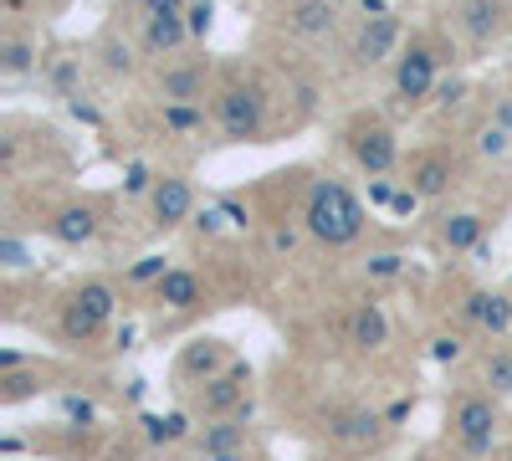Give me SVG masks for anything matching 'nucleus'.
<instances>
[{"label": "nucleus", "mask_w": 512, "mask_h": 461, "mask_svg": "<svg viewBox=\"0 0 512 461\" xmlns=\"http://www.w3.org/2000/svg\"><path fill=\"white\" fill-rule=\"evenodd\" d=\"M446 67H456V36H451V26H420V31H410L400 57H395V67H390L395 113L431 108Z\"/></svg>", "instance_id": "nucleus-1"}, {"label": "nucleus", "mask_w": 512, "mask_h": 461, "mask_svg": "<svg viewBox=\"0 0 512 461\" xmlns=\"http://www.w3.org/2000/svg\"><path fill=\"white\" fill-rule=\"evenodd\" d=\"M210 123H216L221 144H267L272 129V88L262 77H251L241 67L216 77L210 93Z\"/></svg>", "instance_id": "nucleus-2"}, {"label": "nucleus", "mask_w": 512, "mask_h": 461, "mask_svg": "<svg viewBox=\"0 0 512 461\" xmlns=\"http://www.w3.org/2000/svg\"><path fill=\"white\" fill-rule=\"evenodd\" d=\"M297 221L308 226V236L328 251H349L364 241L369 231V211H364V200L338 180V175H318L308 180L303 190V211H297Z\"/></svg>", "instance_id": "nucleus-3"}, {"label": "nucleus", "mask_w": 512, "mask_h": 461, "mask_svg": "<svg viewBox=\"0 0 512 461\" xmlns=\"http://www.w3.org/2000/svg\"><path fill=\"white\" fill-rule=\"evenodd\" d=\"M338 149L349 154V164H354L364 180L400 175V164H405L395 118H390V113H379V108H359V113L344 123V129H338Z\"/></svg>", "instance_id": "nucleus-4"}, {"label": "nucleus", "mask_w": 512, "mask_h": 461, "mask_svg": "<svg viewBox=\"0 0 512 461\" xmlns=\"http://www.w3.org/2000/svg\"><path fill=\"white\" fill-rule=\"evenodd\" d=\"M446 436L456 441L461 456H492L497 436H502V400L492 390H456L446 400Z\"/></svg>", "instance_id": "nucleus-5"}, {"label": "nucleus", "mask_w": 512, "mask_h": 461, "mask_svg": "<svg viewBox=\"0 0 512 461\" xmlns=\"http://www.w3.org/2000/svg\"><path fill=\"white\" fill-rule=\"evenodd\" d=\"M113 313H118V287L108 277H82L62 298V313H57L62 344H93L98 333L113 323Z\"/></svg>", "instance_id": "nucleus-6"}, {"label": "nucleus", "mask_w": 512, "mask_h": 461, "mask_svg": "<svg viewBox=\"0 0 512 461\" xmlns=\"http://www.w3.org/2000/svg\"><path fill=\"white\" fill-rule=\"evenodd\" d=\"M400 180L425 200V205H436V200H451L456 185L466 180V159L456 144H415L400 164Z\"/></svg>", "instance_id": "nucleus-7"}, {"label": "nucleus", "mask_w": 512, "mask_h": 461, "mask_svg": "<svg viewBox=\"0 0 512 461\" xmlns=\"http://www.w3.org/2000/svg\"><path fill=\"white\" fill-rule=\"evenodd\" d=\"M446 26H451V36L461 41V47L492 52L497 41L512 36V0H451Z\"/></svg>", "instance_id": "nucleus-8"}, {"label": "nucleus", "mask_w": 512, "mask_h": 461, "mask_svg": "<svg viewBox=\"0 0 512 461\" xmlns=\"http://www.w3.org/2000/svg\"><path fill=\"white\" fill-rule=\"evenodd\" d=\"M216 67H210L205 57H164L154 72H149V93L154 103H205L210 93H216Z\"/></svg>", "instance_id": "nucleus-9"}, {"label": "nucleus", "mask_w": 512, "mask_h": 461, "mask_svg": "<svg viewBox=\"0 0 512 461\" xmlns=\"http://www.w3.org/2000/svg\"><path fill=\"white\" fill-rule=\"evenodd\" d=\"M405 21L400 11H384V16H359L354 36H349V67L354 72H379V67H395L400 47H405Z\"/></svg>", "instance_id": "nucleus-10"}, {"label": "nucleus", "mask_w": 512, "mask_h": 461, "mask_svg": "<svg viewBox=\"0 0 512 461\" xmlns=\"http://www.w3.org/2000/svg\"><path fill=\"white\" fill-rule=\"evenodd\" d=\"M144 216H149V231L169 236V231H185L195 216H200V195H195V180L185 170H159L149 200H144Z\"/></svg>", "instance_id": "nucleus-11"}, {"label": "nucleus", "mask_w": 512, "mask_h": 461, "mask_svg": "<svg viewBox=\"0 0 512 461\" xmlns=\"http://www.w3.org/2000/svg\"><path fill=\"white\" fill-rule=\"evenodd\" d=\"M41 231H47V241H57L67 251H82V246H93L103 236V205L93 195L62 200V205H52V211L41 216Z\"/></svg>", "instance_id": "nucleus-12"}, {"label": "nucleus", "mask_w": 512, "mask_h": 461, "mask_svg": "<svg viewBox=\"0 0 512 461\" xmlns=\"http://www.w3.org/2000/svg\"><path fill=\"white\" fill-rule=\"evenodd\" d=\"M461 328L482 333V339H507L512 333V287H466L456 303Z\"/></svg>", "instance_id": "nucleus-13"}, {"label": "nucleus", "mask_w": 512, "mask_h": 461, "mask_svg": "<svg viewBox=\"0 0 512 461\" xmlns=\"http://www.w3.org/2000/svg\"><path fill=\"white\" fill-rule=\"evenodd\" d=\"M41 62H47L41 31L26 26V16H6V31H0V77H6V82L41 77Z\"/></svg>", "instance_id": "nucleus-14"}, {"label": "nucleus", "mask_w": 512, "mask_h": 461, "mask_svg": "<svg viewBox=\"0 0 512 461\" xmlns=\"http://www.w3.org/2000/svg\"><path fill=\"white\" fill-rule=\"evenodd\" d=\"M236 410H251V364L246 359H236L216 380L195 385V415L216 421V415H236Z\"/></svg>", "instance_id": "nucleus-15"}, {"label": "nucleus", "mask_w": 512, "mask_h": 461, "mask_svg": "<svg viewBox=\"0 0 512 461\" xmlns=\"http://www.w3.org/2000/svg\"><path fill=\"white\" fill-rule=\"evenodd\" d=\"M149 292H154V303L164 313H200V308H210V282L195 267H185V262H175Z\"/></svg>", "instance_id": "nucleus-16"}, {"label": "nucleus", "mask_w": 512, "mask_h": 461, "mask_svg": "<svg viewBox=\"0 0 512 461\" xmlns=\"http://www.w3.org/2000/svg\"><path fill=\"white\" fill-rule=\"evenodd\" d=\"M487 241V216L477 205H456V211H441L436 216V246L446 257H466V251H482Z\"/></svg>", "instance_id": "nucleus-17"}, {"label": "nucleus", "mask_w": 512, "mask_h": 461, "mask_svg": "<svg viewBox=\"0 0 512 461\" xmlns=\"http://www.w3.org/2000/svg\"><path fill=\"white\" fill-rule=\"evenodd\" d=\"M231 364H236V349L226 339H195L175 359V380L180 385H205V380H216V374H226Z\"/></svg>", "instance_id": "nucleus-18"}, {"label": "nucleus", "mask_w": 512, "mask_h": 461, "mask_svg": "<svg viewBox=\"0 0 512 461\" xmlns=\"http://www.w3.org/2000/svg\"><path fill=\"white\" fill-rule=\"evenodd\" d=\"M338 0H287L282 6V26L297 36V41H308V47H318V41H333L338 31Z\"/></svg>", "instance_id": "nucleus-19"}, {"label": "nucleus", "mask_w": 512, "mask_h": 461, "mask_svg": "<svg viewBox=\"0 0 512 461\" xmlns=\"http://www.w3.org/2000/svg\"><path fill=\"white\" fill-rule=\"evenodd\" d=\"M190 47H195V36H190L185 11H175V16H144V21H139V52H144L149 62L180 57V52H190Z\"/></svg>", "instance_id": "nucleus-20"}, {"label": "nucleus", "mask_w": 512, "mask_h": 461, "mask_svg": "<svg viewBox=\"0 0 512 461\" xmlns=\"http://www.w3.org/2000/svg\"><path fill=\"white\" fill-rule=\"evenodd\" d=\"M93 67L108 77V82H134L144 72V52H139V41H128L118 36V26H108L98 41H93Z\"/></svg>", "instance_id": "nucleus-21"}, {"label": "nucleus", "mask_w": 512, "mask_h": 461, "mask_svg": "<svg viewBox=\"0 0 512 461\" xmlns=\"http://www.w3.org/2000/svg\"><path fill=\"white\" fill-rule=\"evenodd\" d=\"M246 441H251V410L216 415V421H205V431H195V451H200V461L221 456V451H246Z\"/></svg>", "instance_id": "nucleus-22"}, {"label": "nucleus", "mask_w": 512, "mask_h": 461, "mask_svg": "<svg viewBox=\"0 0 512 461\" xmlns=\"http://www.w3.org/2000/svg\"><path fill=\"white\" fill-rule=\"evenodd\" d=\"M349 344L354 349H369V354L390 344V313H384L374 298L354 303V313H349Z\"/></svg>", "instance_id": "nucleus-23"}, {"label": "nucleus", "mask_w": 512, "mask_h": 461, "mask_svg": "<svg viewBox=\"0 0 512 461\" xmlns=\"http://www.w3.org/2000/svg\"><path fill=\"white\" fill-rule=\"evenodd\" d=\"M154 123L169 139H195L210 123V103H154Z\"/></svg>", "instance_id": "nucleus-24"}, {"label": "nucleus", "mask_w": 512, "mask_h": 461, "mask_svg": "<svg viewBox=\"0 0 512 461\" xmlns=\"http://www.w3.org/2000/svg\"><path fill=\"white\" fill-rule=\"evenodd\" d=\"M477 385L492 390L497 400H512V344L497 339L477 354Z\"/></svg>", "instance_id": "nucleus-25"}, {"label": "nucleus", "mask_w": 512, "mask_h": 461, "mask_svg": "<svg viewBox=\"0 0 512 461\" xmlns=\"http://www.w3.org/2000/svg\"><path fill=\"white\" fill-rule=\"evenodd\" d=\"M466 149H472L482 164H507V159H512V134L502 129L497 118L482 113V118L472 123V139H466Z\"/></svg>", "instance_id": "nucleus-26"}, {"label": "nucleus", "mask_w": 512, "mask_h": 461, "mask_svg": "<svg viewBox=\"0 0 512 461\" xmlns=\"http://www.w3.org/2000/svg\"><path fill=\"white\" fill-rule=\"evenodd\" d=\"M379 426H384V415H374V410H344V415H333L328 436H333L338 446H369Z\"/></svg>", "instance_id": "nucleus-27"}, {"label": "nucleus", "mask_w": 512, "mask_h": 461, "mask_svg": "<svg viewBox=\"0 0 512 461\" xmlns=\"http://www.w3.org/2000/svg\"><path fill=\"white\" fill-rule=\"evenodd\" d=\"M41 82L67 103L72 93H82V57L77 52H57V57H47L41 62Z\"/></svg>", "instance_id": "nucleus-28"}, {"label": "nucleus", "mask_w": 512, "mask_h": 461, "mask_svg": "<svg viewBox=\"0 0 512 461\" xmlns=\"http://www.w3.org/2000/svg\"><path fill=\"white\" fill-rule=\"evenodd\" d=\"M52 380H47V374H41V364L31 369H11V374H0V405H6V410H16V405H26L31 395H41V390H47Z\"/></svg>", "instance_id": "nucleus-29"}, {"label": "nucleus", "mask_w": 512, "mask_h": 461, "mask_svg": "<svg viewBox=\"0 0 512 461\" xmlns=\"http://www.w3.org/2000/svg\"><path fill=\"white\" fill-rule=\"evenodd\" d=\"M405 251H395V246H379V251H369V257L359 262V277L374 287V282H395V277H405Z\"/></svg>", "instance_id": "nucleus-30"}, {"label": "nucleus", "mask_w": 512, "mask_h": 461, "mask_svg": "<svg viewBox=\"0 0 512 461\" xmlns=\"http://www.w3.org/2000/svg\"><path fill=\"white\" fill-rule=\"evenodd\" d=\"M149 441L154 446H180L185 436H195V426H190V415L185 410H169V415H149Z\"/></svg>", "instance_id": "nucleus-31"}, {"label": "nucleus", "mask_w": 512, "mask_h": 461, "mask_svg": "<svg viewBox=\"0 0 512 461\" xmlns=\"http://www.w3.org/2000/svg\"><path fill=\"white\" fill-rule=\"evenodd\" d=\"M303 236H308L303 221H272V226H267V257H272V262L292 257V251L303 246Z\"/></svg>", "instance_id": "nucleus-32"}, {"label": "nucleus", "mask_w": 512, "mask_h": 461, "mask_svg": "<svg viewBox=\"0 0 512 461\" xmlns=\"http://www.w3.org/2000/svg\"><path fill=\"white\" fill-rule=\"evenodd\" d=\"M466 98H472V82H466L461 72H446L441 88H436V98H431V108H436V113H461Z\"/></svg>", "instance_id": "nucleus-33"}, {"label": "nucleus", "mask_w": 512, "mask_h": 461, "mask_svg": "<svg viewBox=\"0 0 512 461\" xmlns=\"http://www.w3.org/2000/svg\"><path fill=\"white\" fill-rule=\"evenodd\" d=\"M154 180H159L154 164H144V159H128V164H123V200H149Z\"/></svg>", "instance_id": "nucleus-34"}, {"label": "nucleus", "mask_w": 512, "mask_h": 461, "mask_svg": "<svg viewBox=\"0 0 512 461\" xmlns=\"http://www.w3.org/2000/svg\"><path fill=\"white\" fill-rule=\"evenodd\" d=\"M169 267H175V262H169L164 251H149V257H139L134 267L123 272V282H128V287H154V282H159V277H164Z\"/></svg>", "instance_id": "nucleus-35"}, {"label": "nucleus", "mask_w": 512, "mask_h": 461, "mask_svg": "<svg viewBox=\"0 0 512 461\" xmlns=\"http://www.w3.org/2000/svg\"><path fill=\"white\" fill-rule=\"evenodd\" d=\"M0 272H31V251H26V241L16 236V231H6L0 236Z\"/></svg>", "instance_id": "nucleus-36"}, {"label": "nucleus", "mask_w": 512, "mask_h": 461, "mask_svg": "<svg viewBox=\"0 0 512 461\" xmlns=\"http://www.w3.org/2000/svg\"><path fill=\"white\" fill-rule=\"evenodd\" d=\"M185 21H190V36H195V47H200V41L210 36V26H216V0H190Z\"/></svg>", "instance_id": "nucleus-37"}, {"label": "nucleus", "mask_w": 512, "mask_h": 461, "mask_svg": "<svg viewBox=\"0 0 512 461\" xmlns=\"http://www.w3.org/2000/svg\"><path fill=\"white\" fill-rule=\"evenodd\" d=\"M67 113H72L77 123H88V129H108V113H103L88 93H72V98H67Z\"/></svg>", "instance_id": "nucleus-38"}, {"label": "nucleus", "mask_w": 512, "mask_h": 461, "mask_svg": "<svg viewBox=\"0 0 512 461\" xmlns=\"http://www.w3.org/2000/svg\"><path fill=\"white\" fill-rule=\"evenodd\" d=\"M461 354H466V333L451 328V333H436V339H431V359L436 364H456Z\"/></svg>", "instance_id": "nucleus-39"}, {"label": "nucleus", "mask_w": 512, "mask_h": 461, "mask_svg": "<svg viewBox=\"0 0 512 461\" xmlns=\"http://www.w3.org/2000/svg\"><path fill=\"white\" fill-rule=\"evenodd\" d=\"M420 205H425V200L400 180V190H395V200H390V211H384V216H390V221H405V216H415V211H420Z\"/></svg>", "instance_id": "nucleus-40"}, {"label": "nucleus", "mask_w": 512, "mask_h": 461, "mask_svg": "<svg viewBox=\"0 0 512 461\" xmlns=\"http://www.w3.org/2000/svg\"><path fill=\"white\" fill-rule=\"evenodd\" d=\"M395 190H400V175H379V180H369V205H374V211H390Z\"/></svg>", "instance_id": "nucleus-41"}, {"label": "nucleus", "mask_w": 512, "mask_h": 461, "mask_svg": "<svg viewBox=\"0 0 512 461\" xmlns=\"http://www.w3.org/2000/svg\"><path fill=\"white\" fill-rule=\"evenodd\" d=\"M62 415H67V421H77V426H88L93 415H98V405L82 400V395H62Z\"/></svg>", "instance_id": "nucleus-42"}, {"label": "nucleus", "mask_w": 512, "mask_h": 461, "mask_svg": "<svg viewBox=\"0 0 512 461\" xmlns=\"http://www.w3.org/2000/svg\"><path fill=\"white\" fill-rule=\"evenodd\" d=\"M216 211L226 216V226H231V231H251V211H246L241 200H216Z\"/></svg>", "instance_id": "nucleus-43"}, {"label": "nucleus", "mask_w": 512, "mask_h": 461, "mask_svg": "<svg viewBox=\"0 0 512 461\" xmlns=\"http://www.w3.org/2000/svg\"><path fill=\"white\" fill-rule=\"evenodd\" d=\"M487 118H497L502 129L512 134V93H492V98H487Z\"/></svg>", "instance_id": "nucleus-44"}, {"label": "nucleus", "mask_w": 512, "mask_h": 461, "mask_svg": "<svg viewBox=\"0 0 512 461\" xmlns=\"http://www.w3.org/2000/svg\"><path fill=\"white\" fill-rule=\"evenodd\" d=\"M190 0H139V21L144 16H175V11H185Z\"/></svg>", "instance_id": "nucleus-45"}, {"label": "nucleus", "mask_w": 512, "mask_h": 461, "mask_svg": "<svg viewBox=\"0 0 512 461\" xmlns=\"http://www.w3.org/2000/svg\"><path fill=\"white\" fill-rule=\"evenodd\" d=\"M354 11L359 16H384V11H390V0H354Z\"/></svg>", "instance_id": "nucleus-46"}, {"label": "nucleus", "mask_w": 512, "mask_h": 461, "mask_svg": "<svg viewBox=\"0 0 512 461\" xmlns=\"http://www.w3.org/2000/svg\"><path fill=\"white\" fill-rule=\"evenodd\" d=\"M11 369H26V354H21V349H6V354H0V374H11Z\"/></svg>", "instance_id": "nucleus-47"}, {"label": "nucleus", "mask_w": 512, "mask_h": 461, "mask_svg": "<svg viewBox=\"0 0 512 461\" xmlns=\"http://www.w3.org/2000/svg\"><path fill=\"white\" fill-rule=\"evenodd\" d=\"M405 415H410V400H400V405H390V410H384V426H400V421H405Z\"/></svg>", "instance_id": "nucleus-48"}, {"label": "nucleus", "mask_w": 512, "mask_h": 461, "mask_svg": "<svg viewBox=\"0 0 512 461\" xmlns=\"http://www.w3.org/2000/svg\"><path fill=\"white\" fill-rule=\"evenodd\" d=\"M210 461H246V451H221V456H210Z\"/></svg>", "instance_id": "nucleus-49"}, {"label": "nucleus", "mask_w": 512, "mask_h": 461, "mask_svg": "<svg viewBox=\"0 0 512 461\" xmlns=\"http://www.w3.org/2000/svg\"><path fill=\"white\" fill-rule=\"evenodd\" d=\"M507 287H512V272H507Z\"/></svg>", "instance_id": "nucleus-50"}, {"label": "nucleus", "mask_w": 512, "mask_h": 461, "mask_svg": "<svg viewBox=\"0 0 512 461\" xmlns=\"http://www.w3.org/2000/svg\"><path fill=\"white\" fill-rule=\"evenodd\" d=\"M507 456H512V441H507Z\"/></svg>", "instance_id": "nucleus-51"}]
</instances>
